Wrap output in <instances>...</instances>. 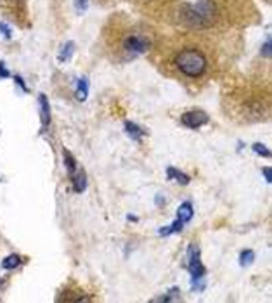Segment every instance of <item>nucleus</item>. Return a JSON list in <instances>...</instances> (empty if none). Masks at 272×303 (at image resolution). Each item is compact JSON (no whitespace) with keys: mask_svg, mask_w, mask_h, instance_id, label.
<instances>
[{"mask_svg":"<svg viewBox=\"0 0 272 303\" xmlns=\"http://www.w3.org/2000/svg\"><path fill=\"white\" fill-rule=\"evenodd\" d=\"M215 14H217V7H215V4L211 0H199L196 6H191V4H184L182 6L184 21L192 28L208 26Z\"/></svg>","mask_w":272,"mask_h":303,"instance_id":"obj_1","label":"nucleus"},{"mask_svg":"<svg viewBox=\"0 0 272 303\" xmlns=\"http://www.w3.org/2000/svg\"><path fill=\"white\" fill-rule=\"evenodd\" d=\"M175 66L182 71L186 77L198 78L208 68V61H206L205 54L196 49H184L182 52L175 56Z\"/></svg>","mask_w":272,"mask_h":303,"instance_id":"obj_2","label":"nucleus"},{"mask_svg":"<svg viewBox=\"0 0 272 303\" xmlns=\"http://www.w3.org/2000/svg\"><path fill=\"white\" fill-rule=\"evenodd\" d=\"M187 268L192 275V281H199L203 275L206 274V268L201 263V255H199V248L196 244L189 246V263Z\"/></svg>","mask_w":272,"mask_h":303,"instance_id":"obj_3","label":"nucleus"},{"mask_svg":"<svg viewBox=\"0 0 272 303\" xmlns=\"http://www.w3.org/2000/svg\"><path fill=\"white\" fill-rule=\"evenodd\" d=\"M182 125H186L189 128H199L201 125H206L210 121V116L206 115L205 111H201V109H194V111H187L182 115Z\"/></svg>","mask_w":272,"mask_h":303,"instance_id":"obj_4","label":"nucleus"},{"mask_svg":"<svg viewBox=\"0 0 272 303\" xmlns=\"http://www.w3.org/2000/svg\"><path fill=\"white\" fill-rule=\"evenodd\" d=\"M123 45H125V51L130 52V54H144L147 49H149V42L144 37L139 35H130Z\"/></svg>","mask_w":272,"mask_h":303,"instance_id":"obj_5","label":"nucleus"},{"mask_svg":"<svg viewBox=\"0 0 272 303\" xmlns=\"http://www.w3.org/2000/svg\"><path fill=\"white\" fill-rule=\"evenodd\" d=\"M39 102H40V120H42L44 128H47L49 123H51V106H49L47 96L40 94V96H39Z\"/></svg>","mask_w":272,"mask_h":303,"instance_id":"obj_6","label":"nucleus"},{"mask_svg":"<svg viewBox=\"0 0 272 303\" xmlns=\"http://www.w3.org/2000/svg\"><path fill=\"white\" fill-rule=\"evenodd\" d=\"M71 184H73V189L77 192H84L87 187V175L84 170H75L71 173Z\"/></svg>","mask_w":272,"mask_h":303,"instance_id":"obj_7","label":"nucleus"},{"mask_svg":"<svg viewBox=\"0 0 272 303\" xmlns=\"http://www.w3.org/2000/svg\"><path fill=\"white\" fill-rule=\"evenodd\" d=\"M194 215V210H192V204L191 203H182L177 210V220H180L182 223L189 222Z\"/></svg>","mask_w":272,"mask_h":303,"instance_id":"obj_8","label":"nucleus"},{"mask_svg":"<svg viewBox=\"0 0 272 303\" xmlns=\"http://www.w3.org/2000/svg\"><path fill=\"white\" fill-rule=\"evenodd\" d=\"M167 175H168V179L177 180L179 184H184V185L189 184V177L186 175V173L179 172V170L173 168V166H168V168H167Z\"/></svg>","mask_w":272,"mask_h":303,"instance_id":"obj_9","label":"nucleus"},{"mask_svg":"<svg viewBox=\"0 0 272 303\" xmlns=\"http://www.w3.org/2000/svg\"><path fill=\"white\" fill-rule=\"evenodd\" d=\"M87 96H89V82H87V78H80L77 83V99L85 101Z\"/></svg>","mask_w":272,"mask_h":303,"instance_id":"obj_10","label":"nucleus"},{"mask_svg":"<svg viewBox=\"0 0 272 303\" xmlns=\"http://www.w3.org/2000/svg\"><path fill=\"white\" fill-rule=\"evenodd\" d=\"M125 130H127V134L130 135L134 141H139V139L142 137V130H141V127H137L135 123H132V121H127L125 123Z\"/></svg>","mask_w":272,"mask_h":303,"instance_id":"obj_11","label":"nucleus"},{"mask_svg":"<svg viewBox=\"0 0 272 303\" xmlns=\"http://www.w3.org/2000/svg\"><path fill=\"white\" fill-rule=\"evenodd\" d=\"M184 223L180 220H175L170 227H161L160 229V236H170L172 232H182Z\"/></svg>","mask_w":272,"mask_h":303,"instance_id":"obj_12","label":"nucleus"},{"mask_svg":"<svg viewBox=\"0 0 272 303\" xmlns=\"http://www.w3.org/2000/svg\"><path fill=\"white\" fill-rule=\"evenodd\" d=\"M20 263H21L20 256H18V255H9V256H6V258H4L2 267L7 268V270H13V268L20 267Z\"/></svg>","mask_w":272,"mask_h":303,"instance_id":"obj_13","label":"nucleus"},{"mask_svg":"<svg viewBox=\"0 0 272 303\" xmlns=\"http://www.w3.org/2000/svg\"><path fill=\"white\" fill-rule=\"evenodd\" d=\"M63 153H64V165H66V168H68V173L71 175V173H73L75 170H77V161H75V158L71 156L70 151L64 149Z\"/></svg>","mask_w":272,"mask_h":303,"instance_id":"obj_14","label":"nucleus"},{"mask_svg":"<svg viewBox=\"0 0 272 303\" xmlns=\"http://www.w3.org/2000/svg\"><path fill=\"white\" fill-rule=\"evenodd\" d=\"M253 260H255V253L251 251V249H244V251H241L239 255V262L243 267H246V265H250Z\"/></svg>","mask_w":272,"mask_h":303,"instance_id":"obj_15","label":"nucleus"},{"mask_svg":"<svg viewBox=\"0 0 272 303\" xmlns=\"http://www.w3.org/2000/svg\"><path fill=\"white\" fill-rule=\"evenodd\" d=\"M73 49H75L73 42H68V44L61 49V52H59V59H61V61H68V59L71 58V54H73Z\"/></svg>","mask_w":272,"mask_h":303,"instance_id":"obj_16","label":"nucleus"},{"mask_svg":"<svg viewBox=\"0 0 272 303\" xmlns=\"http://www.w3.org/2000/svg\"><path fill=\"white\" fill-rule=\"evenodd\" d=\"M172 300H179V287H172L165 296L156 298V301H172Z\"/></svg>","mask_w":272,"mask_h":303,"instance_id":"obj_17","label":"nucleus"},{"mask_svg":"<svg viewBox=\"0 0 272 303\" xmlns=\"http://www.w3.org/2000/svg\"><path fill=\"white\" fill-rule=\"evenodd\" d=\"M253 151H255L258 156H263V158H270V151H269V147H265L263 144H260V142H256V144H253Z\"/></svg>","mask_w":272,"mask_h":303,"instance_id":"obj_18","label":"nucleus"},{"mask_svg":"<svg viewBox=\"0 0 272 303\" xmlns=\"http://www.w3.org/2000/svg\"><path fill=\"white\" fill-rule=\"evenodd\" d=\"M87 6H89V0H75V7H77L78 13H85Z\"/></svg>","mask_w":272,"mask_h":303,"instance_id":"obj_19","label":"nucleus"},{"mask_svg":"<svg viewBox=\"0 0 272 303\" xmlns=\"http://www.w3.org/2000/svg\"><path fill=\"white\" fill-rule=\"evenodd\" d=\"M262 54L265 56V58H270V39H267V42L263 44V47H262Z\"/></svg>","mask_w":272,"mask_h":303,"instance_id":"obj_20","label":"nucleus"},{"mask_svg":"<svg viewBox=\"0 0 272 303\" xmlns=\"http://www.w3.org/2000/svg\"><path fill=\"white\" fill-rule=\"evenodd\" d=\"M0 33H4V37H6V39H11V30H9V26H7V25H2V23H0Z\"/></svg>","mask_w":272,"mask_h":303,"instance_id":"obj_21","label":"nucleus"},{"mask_svg":"<svg viewBox=\"0 0 272 303\" xmlns=\"http://www.w3.org/2000/svg\"><path fill=\"white\" fill-rule=\"evenodd\" d=\"M263 177H265V180L269 182H272V170L269 168V166H267V168H263Z\"/></svg>","mask_w":272,"mask_h":303,"instance_id":"obj_22","label":"nucleus"},{"mask_svg":"<svg viewBox=\"0 0 272 303\" xmlns=\"http://www.w3.org/2000/svg\"><path fill=\"white\" fill-rule=\"evenodd\" d=\"M0 77L2 78H9V71L6 70V64L0 63Z\"/></svg>","mask_w":272,"mask_h":303,"instance_id":"obj_23","label":"nucleus"},{"mask_svg":"<svg viewBox=\"0 0 272 303\" xmlns=\"http://www.w3.org/2000/svg\"><path fill=\"white\" fill-rule=\"evenodd\" d=\"M16 82H18V85H20L21 89L25 90V92H28V89H26V85H25V80H23L21 77H16Z\"/></svg>","mask_w":272,"mask_h":303,"instance_id":"obj_24","label":"nucleus"}]
</instances>
